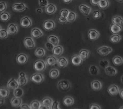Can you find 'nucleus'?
I'll list each match as a JSON object with an SVG mask.
<instances>
[{"mask_svg":"<svg viewBox=\"0 0 123 109\" xmlns=\"http://www.w3.org/2000/svg\"><path fill=\"white\" fill-rule=\"evenodd\" d=\"M25 5L23 3L15 4L12 6V9L14 11L16 12H21L24 11L26 9Z\"/></svg>","mask_w":123,"mask_h":109,"instance_id":"obj_24","label":"nucleus"},{"mask_svg":"<svg viewBox=\"0 0 123 109\" xmlns=\"http://www.w3.org/2000/svg\"><path fill=\"white\" fill-rule=\"evenodd\" d=\"M32 36L35 38H39L43 35V33L40 29L37 28L33 29L31 32Z\"/></svg>","mask_w":123,"mask_h":109,"instance_id":"obj_26","label":"nucleus"},{"mask_svg":"<svg viewBox=\"0 0 123 109\" xmlns=\"http://www.w3.org/2000/svg\"><path fill=\"white\" fill-rule=\"evenodd\" d=\"M109 2L108 0H102L100 1L98 6L101 9H106L109 6Z\"/></svg>","mask_w":123,"mask_h":109,"instance_id":"obj_36","label":"nucleus"},{"mask_svg":"<svg viewBox=\"0 0 123 109\" xmlns=\"http://www.w3.org/2000/svg\"><path fill=\"white\" fill-rule=\"evenodd\" d=\"M24 44L28 49H33L35 47V41L31 37H26L24 39Z\"/></svg>","mask_w":123,"mask_h":109,"instance_id":"obj_8","label":"nucleus"},{"mask_svg":"<svg viewBox=\"0 0 123 109\" xmlns=\"http://www.w3.org/2000/svg\"><path fill=\"white\" fill-rule=\"evenodd\" d=\"M60 104L58 101H55L53 102V104L51 107V109H60Z\"/></svg>","mask_w":123,"mask_h":109,"instance_id":"obj_47","label":"nucleus"},{"mask_svg":"<svg viewBox=\"0 0 123 109\" xmlns=\"http://www.w3.org/2000/svg\"><path fill=\"white\" fill-rule=\"evenodd\" d=\"M6 5L5 2L0 3V12H3L6 9Z\"/></svg>","mask_w":123,"mask_h":109,"instance_id":"obj_48","label":"nucleus"},{"mask_svg":"<svg viewBox=\"0 0 123 109\" xmlns=\"http://www.w3.org/2000/svg\"><path fill=\"white\" fill-rule=\"evenodd\" d=\"M100 1H102V0H100Z\"/></svg>","mask_w":123,"mask_h":109,"instance_id":"obj_63","label":"nucleus"},{"mask_svg":"<svg viewBox=\"0 0 123 109\" xmlns=\"http://www.w3.org/2000/svg\"><path fill=\"white\" fill-rule=\"evenodd\" d=\"M89 109H100L101 107H100V106L97 104H92L90 105Z\"/></svg>","mask_w":123,"mask_h":109,"instance_id":"obj_50","label":"nucleus"},{"mask_svg":"<svg viewBox=\"0 0 123 109\" xmlns=\"http://www.w3.org/2000/svg\"><path fill=\"white\" fill-rule=\"evenodd\" d=\"M45 46L48 50L50 51H52L55 47V46L53 44H52V43H51L50 42H49L48 41L45 43Z\"/></svg>","mask_w":123,"mask_h":109,"instance_id":"obj_44","label":"nucleus"},{"mask_svg":"<svg viewBox=\"0 0 123 109\" xmlns=\"http://www.w3.org/2000/svg\"><path fill=\"white\" fill-rule=\"evenodd\" d=\"M63 1H64V3H65L66 4H68L72 1V0H63Z\"/></svg>","mask_w":123,"mask_h":109,"instance_id":"obj_58","label":"nucleus"},{"mask_svg":"<svg viewBox=\"0 0 123 109\" xmlns=\"http://www.w3.org/2000/svg\"><path fill=\"white\" fill-rule=\"evenodd\" d=\"M69 13V11L67 9H63V10H62L61 12H60L61 17L67 18V16H68Z\"/></svg>","mask_w":123,"mask_h":109,"instance_id":"obj_45","label":"nucleus"},{"mask_svg":"<svg viewBox=\"0 0 123 109\" xmlns=\"http://www.w3.org/2000/svg\"><path fill=\"white\" fill-rule=\"evenodd\" d=\"M45 50L43 48H38L37 49H36L35 52V55L38 57H44L45 55Z\"/></svg>","mask_w":123,"mask_h":109,"instance_id":"obj_37","label":"nucleus"},{"mask_svg":"<svg viewBox=\"0 0 123 109\" xmlns=\"http://www.w3.org/2000/svg\"><path fill=\"white\" fill-rule=\"evenodd\" d=\"M121 82H122V84H123V75L121 77Z\"/></svg>","mask_w":123,"mask_h":109,"instance_id":"obj_60","label":"nucleus"},{"mask_svg":"<svg viewBox=\"0 0 123 109\" xmlns=\"http://www.w3.org/2000/svg\"><path fill=\"white\" fill-rule=\"evenodd\" d=\"M99 65L101 67L105 68L109 65V62L106 59H101L99 62Z\"/></svg>","mask_w":123,"mask_h":109,"instance_id":"obj_42","label":"nucleus"},{"mask_svg":"<svg viewBox=\"0 0 123 109\" xmlns=\"http://www.w3.org/2000/svg\"><path fill=\"white\" fill-rule=\"evenodd\" d=\"M20 108L21 109H30V107L27 104H24L21 105V106H20Z\"/></svg>","mask_w":123,"mask_h":109,"instance_id":"obj_53","label":"nucleus"},{"mask_svg":"<svg viewBox=\"0 0 123 109\" xmlns=\"http://www.w3.org/2000/svg\"><path fill=\"white\" fill-rule=\"evenodd\" d=\"M113 63L116 65H121L123 63V58L119 56H116L113 58Z\"/></svg>","mask_w":123,"mask_h":109,"instance_id":"obj_35","label":"nucleus"},{"mask_svg":"<svg viewBox=\"0 0 123 109\" xmlns=\"http://www.w3.org/2000/svg\"><path fill=\"white\" fill-rule=\"evenodd\" d=\"M55 27V23L52 20H47L43 24V27L46 31L52 30L54 29Z\"/></svg>","mask_w":123,"mask_h":109,"instance_id":"obj_15","label":"nucleus"},{"mask_svg":"<svg viewBox=\"0 0 123 109\" xmlns=\"http://www.w3.org/2000/svg\"><path fill=\"white\" fill-rule=\"evenodd\" d=\"M64 50V48L62 46L57 45L54 47L52 52L54 55L58 57L63 54Z\"/></svg>","mask_w":123,"mask_h":109,"instance_id":"obj_22","label":"nucleus"},{"mask_svg":"<svg viewBox=\"0 0 123 109\" xmlns=\"http://www.w3.org/2000/svg\"><path fill=\"white\" fill-rule=\"evenodd\" d=\"M113 51V49L110 47L106 46H101L97 49V52L101 56H106L110 54Z\"/></svg>","mask_w":123,"mask_h":109,"instance_id":"obj_1","label":"nucleus"},{"mask_svg":"<svg viewBox=\"0 0 123 109\" xmlns=\"http://www.w3.org/2000/svg\"><path fill=\"white\" fill-rule=\"evenodd\" d=\"M20 24H21L22 27L26 28L30 27L32 25L31 20L28 17H25L23 18L21 20Z\"/></svg>","mask_w":123,"mask_h":109,"instance_id":"obj_19","label":"nucleus"},{"mask_svg":"<svg viewBox=\"0 0 123 109\" xmlns=\"http://www.w3.org/2000/svg\"><path fill=\"white\" fill-rule=\"evenodd\" d=\"M7 87H0V97L6 99L8 97L9 94V91Z\"/></svg>","mask_w":123,"mask_h":109,"instance_id":"obj_18","label":"nucleus"},{"mask_svg":"<svg viewBox=\"0 0 123 109\" xmlns=\"http://www.w3.org/2000/svg\"><path fill=\"white\" fill-rule=\"evenodd\" d=\"M24 94V91L20 87H17L13 91V94L14 97L21 98Z\"/></svg>","mask_w":123,"mask_h":109,"instance_id":"obj_33","label":"nucleus"},{"mask_svg":"<svg viewBox=\"0 0 123 109\" xmlns=\"http://www.w3.org/2000/svg\"><path fill=\"white\" fill-rule=\"evenodd\" d=\"M117 1H118V2H119V3H122V2H123V0H116Z\"/></svg>","mask_w":123,"mask_h":109,"instance_id":"obj_59","label":"nucleus"},{"mask_svg":"<svg viewBox=\"0 0 123 109\" xmlns=\"http://www.w3.org/2000/svg\"><path fill=\"white\" fill-rule=\"evenodd\" d=\"M105 69V72L106 74L109 76H115L117 73V69L113 66L108 65Z\"/></svg>","mask_w":123,"mask_h":109,"instance_id":"obj_10","label":"nucleus"},{"mask_svg":"<svg viewBox=\"0 0 123 109\" xmlns=\"http://www.w3.org/2000/svg\"><path fill=\"white\" fill-rule=\"evenodd\" d=\"M88 37L92 40H96L98 39L100 35L99 33L94 29H92L89 31L88 33Z\"/></svg>","mask_w":123,"mask_h":109,"instance_id":"obj_6","label":"nucleus"},{"mask_svg":"<svg viewBox=\"0 0 123 109\" xmlns=\"http://www.w3.org/2000/svg\"><path fill=\"white\" fill-rule=\"evenodd\" d=\"M58 59L54 56H51L47 57L46 63L48 65L52 66L58 63Z\"/></svg>","mask_w":123,"mask_h":109,"instance_id":"obj_20","label":"nucleus"},{"mask_svg":"<svg viewBox=\"0 0 123 109\" xmlns=\"http://www.w3.org/2000/svg\"><path fill=\"white\" fill-rule=\"evenodd\" d=\"M101 13L99 11H98V10H96V11H94L93 13V17L94 19H99L100 16H101Z\"/></svg>","mask_w":123,"mask_h":109,"instance_id":"obj_46","label":"nucleus"},{"mask_svg":"<svg viewBox=\"0 0 123 109\" xmlns=\"http://www.w3.org/2000/svg\"><path fill=\"white\" fill-rule=\"evenodd\" d=\"M39 4L42 7L46 6L48 5V1L47 0H39Z\"/></svg>","mask_w":123,"mask_h":109,"instance_id":"obj_49","label":"nucleus"},{"mask_svg":"<svg viewBox=\"0 0 123 109\" xmlns=\"http://www.w3.org/2000/svg\"><path fill=\"white\" fill-rule=\"evenodd\" d=\"M39 109H50V108L49 107H47V106L42 104L40 105Z\"/></svg>","mask_w":123,"mask_h":109,"instance_id":"obj_54","label":"nucleus"},{"mask_svg":"<svg viewBox=\"0 0 123 109\" xmlns=\"http://www.w3.org/2000/svg\"><path fill=\"white\" fill-rule=\"evenodd\" d=\"M37 12L38 13H42V10L40 8H37Z\"/></svg>","mask_w":123,"mask_h":109,"instance_id":"obj_57","label":"nucleus"},{"mask_svg":"<svg viewBox=\"0 0 123 109\" xmlns=\"http://www.w3.org/2000/svg\"><path fill=\"white\" fill-rule=\"evenodd\" d=\"M119 94H120V97L123 99V89H122V90H120Z\"/></svg>","mask_w":123,"mask_h":109,"instance_id":"obj_56","label":"nucleus"},{"mask_svg":"<svg viewBox=\"0 0 123 109\" xmlns=\"http://www.w3.org/2000/svg\"><path fill=\"white\" fill-rule=\"evenodd\" d=\"M8 36V33L7 31L5 30V29H1L0 31V39H4L7 38Z\"/></svg>","mask_w":123,"mask_h":109,"instance_id":"obj_43","label":"nucleus"},{"mask_svg":"<svg viewBox=\"0 0 123 109\" xmlns=\"http://www.w3.org/2000/svg\"><path fill=\"white\" fill-rule=\"evenodd\" d=\"M121 36L118 34H114L110 38V41L113 43H119L121 40Z\"/></svg>","mask_w":123,"mask_h":109,"instance_id":"obj_31","label":"nucleus"},{"mask_svg":"<svg viewBox=\"0 0 123 109\" xmlns=\"http://www.w3.org/2000/svg\"><path fill=\"white\" fill-rule=\"evenodd\" d=\"M112 23L113 24L121 25L123 24V18L120 16H114L112 18Z\"/></svg>","mask_w":123,"mask_h":109,"instance_id":"obj_25","label":"nucleus"},{"mask_svg":"<svg viewBox=\"0 0 123 109\" xmlns=\"http://www.w3.org/2000/svg\"><path fill=\"white\" fill-rule=\"evenodd\" d=\"M119 109H123V106H122V107H120Z\"/></svg>","mask_w":123,"mask_h":109,"instance_id":"obj_61","label":"nucleus"},{"mask_svg":"<svg viewBox=\"0 0 123 109\" xmlns=\"http://www.w3.org/2000/svg\"><path fill=\"white\" fill-rule=\"evenodd\" d=\"M79 55L81 57V58L82 59L83 61H85L89 57V51L87 50H86V49L82 50L80 51Z\"/></svg>","mask_w":123,"mask_h":109,"instance_id":"obj_32","label":"nucleus"},{"mask_svg":"<svg viewBox=\"0 0 123 109\" xmlns=\"http://www.w3.org/2000/svg\"><path fill=\"white\" fill-rule=\"evenodd\" d=\"M19 77L17 80L18 83L20 86H23L25 85L28 82V79L26 74L24 72L19 73Z\"/></svg>","mask_w":123,"mask_h":109,"instance_id":"obj_5","label":"nucleus"},{"mask_svg":"<svg viewBox=\"0 0 123 109\" xmlns=\"http://www.w3.org/2000/svg\"><path fill=\"white\" fill-rule=\"evenodd\" d=\"M48 41L56 46L58 45L59 43V39L55 35H50L48 38Z\"/></svg>","mask_w":123,"mask_h":109,"instance_id":"obj_30","label":"nucleus"},{"mask_svg":"<svg viewBox=\"0 0 123 109\" xmlns=\"http://www.w3.org/2000/svg\"><path fill=\"white\" fill-rule=\"evenodd\" d=\"M31 80L37 84H40L43 82L44 77L42 74L37 73L33 75L31 77Z\"/></svg>","mask_w":123,"mask_h":109,"instance_id":"obj_3","label":"nucleus"},{"mask_svg":"<svg viewBox=\"0 0 123 109\" xmlns=\"http://www.w3.org/2000/svg\"><path fill=\"white\" fill-rule=\"evenodd\" d=\"M59 20L60 22L61 23H62V24H65V23H66L67 22H68L67 18L63 17H60L59 18Z\"/></svg>","mask_w":123,"mask_h":109,"instance_id":"obj_51","label":"nucleus"},{"mask_svg":"<svg viewBox=\"0 0 123 109\" xmlns=\"http://www.w3.org/2000/svg\"><path fill=\"white\" fill-rule=\"evenodd\" d=\"M79 10L82 13L86 16L89 15L92 11L90 6L85 5H81L79 6Z\"/></svg>","mask_w":123,"mask_h":109,"instance_id":"obj_9","label":"nucleus"},{"mask_svg":"<svg viewBox=\"0 0 123 109\" xmlns=\"http://www.w3.org/2000/svg\"><path fill=\"white\" fill-rule=\"evenodd\" d=\"M53 103V101L52 98L49 97H45L42 100V104L47 107H49L50 108V109H51V107H52Z\"/></svg>","mask_w":123,"mask_h":109,"instance_id":"obj_28","label":"nucleus"},{"mask_svg":"<svg viewBox=\"0 0 123 109\" xmlns=\"http://www.w3.org/2000/svg\"><path fill=\"white\" fill-rule=\"evenodd\" d=\"M91 87L95 91H98L100 90L102 85L101 83L98 80H95L91 83Z\"/></svg>","mask_w":123,"mask_h":109,"instance_id":"obj_17","label":"nucleus"},{"mask_svg":"<svg viewBox=\"0 0 123 109\" xmlns=\"http://www.w3.org/2000/svg\"><path fill=\"white\" fill-rule=\"evenodd\" d=\"M63 104L66 106H71L74 104V98L71 96H66L63 99Z\"/></svg>","mask_w":123,"mask_h":109,"instance_id":"obj_27","label":"nucleus"},{"mask_svg":"<svg viewBox=\"0 0 123 109\" xmlns=\"http://www.w3.org/2000/svg\"><path fill=\"white\" fill-rule=\"evenodd\" d=\"M110 31L113 34H118L123 31V27L121 25L112 24L110 27Z\"/></svg>","mask_w":123,"mask_h":109,"instance_id":"obj_13","label":"nucleus"},{"mask_svg":"<svg viewBox=\"0 0 123 109\" xmlns=\"http://www.w3.org/2000/svg\"><path fill=\"white\" fill-rule=\"evenodd\" d=\"M19 86L17 80L13 78L10 79L7 84V87L9 89L15 90V88L18 87Z\"/></svg>","mask_w":123,"mask_h":109,"instance_id":"obj_12","label":"nucleus"},{"mask_svg":"<svg viewBox=\"0 0 123 109\" xmlns=\"http://www.w3.org/2000/svg\"><path fill=\"white\" fill-rule=\"evenodd\" d=\"M10 18L9 14L7 12H3L0 15V19L2 21L6 22L8 21Z\"/></svg>","mask_w":123,"mask_h":109,"instance_id":"obj_41","label":"nucleus"},{"mask_svg":"<svg viewBox=\"0 0 123 109\" xmlns=\"http://www.w3.org/2000/svg\"><path fill=\"white\" fill-rule=\"evenodd\" d=\"M56 11V7L52 4H48L45 8L46 12L49 14H52L54 13Z\"/></svg>","mask_w":123,"mask_h":109,"instance_id":"obj_29","label":"nucleus"},{"mask_svg":"<svg viewBox=\"0 0 123 109\" xmlns=\"http://www.w3.org/2000/svg\"><path fill=\"white\" fill-rule=\"evenodd\" d=\"M57 63L59 67L61 68H64L68 65V61L65 57H61L59 58Z\"/></svg>","mask_w":123,"mask_h":109,"instance_id":"obj_21","label":"nucleus"},{"mask_svg":"<svg viewBox=\"0 0 123 109\" xmlns=\"http://www.w3.org/2000/svg\"><path fill=\"white\" fill-rule=\"evenodd\" d=\"M60 74V71L57 69H53L49 72V76L52 79H56Z\"/></svg>","mask_w":123,"mask_h":109,"instance_id":"obj_38","label":"nucleus"},{"mask_svg":"<svg viewBox=\"0 0 123 109\" xmlns=\"http://www.w3.org/2000/svg\"><path fill=\"white\" fill-rule=\"evenodd\" d=\"M83 60L78 55H74L71 58V63L74 65H80L82 63Z\"/></svg>","mask_w":123,"mask_h":109,"instance_id":"obj_14","label":"nucleus"},{"mask_svg":"<svg viewBox=\"0 0 123 109\" xmlns=\"http://www.w3.org/2000/svg\"><path fill=\"white\" fill-rule=\"evenodd\" d=\"M5 99L4 98H3L2 97H0V106H2L5 103Z\"/></svg>","mask_w":123,"mask_h":109,"instance_id":"obj_55","label":"nucleus"},{"mask_svg":"<svg viewBox=\"0 0 123 109\" xmlns=\"http://www.w3.org/2000/svg\"><path fill=\"white\" fill-rule=\"evenodd\" d=\"M89 72L93 76H95V75H97L98 74L99 71V69L97 67V66H96V65H91L90 67L89 68Z\"/></svg>","mask_w":123,"mask_h":109,"instance_id":"obj_34","label":"nucleus"},{"mask_svg":"<svg viewBox=\"0 0 123 109\" xmlns=\"http://www.w3.org/2000/svg\"><path fill=\"white\" fill-rule=\"evenodd\" d=\"M22 99L20 98L14 97L11 100V104L12 107H19L22 105Z\"/></svg>","mask_w":123,"mask_h":109,"instance_id":"obj_23","label":"nucleus"},{"mask_svg":"<svg viewBox=\"0 0 123 109\" xmlns=\"http://www.w3.org/2000/svg\"><path fill=\"white\" fill-rule=\"evenodd\" d=\"M7 31L9 34L14 35L18 32L17 27L14 24H9L7 27Z\"/></svg>","mask_w":123,"mask_h":109,"instance_id":"obj_16","label":"nucleus"},{"mask_svg":"<svg viewBox=\"0 0 123 109\" xmlns=\"http://www.w3.org/2000/svg\"><path fill=\"white\" fill-rule=\"evenodd\" d=\"M107 92L111 95L114 96L117 95L119 93L120 89L118 86L116 85H112L108 88Z\"/></svg>","mask_w":123,"mask_h":109,"instance_id":"obj_7","label":"nucleus"},{"mask_svg":"<svg viewBox=\"0 0 123 109\" xmlns=\"http://www.w3.org/2000/svg\"><path fill=\"white\" fill-rule=\"evenodd\" d=\"M58 86L60 90L66 91L69 90L70 87V84L69 82L67 80H62L58 82Z\"/></svg>","mask_w":123,"mask_h":109,"instance_id":"obj_4","label":"nucleus"},{"mask_svg":"<svg viewBox=\"0 0 123 109\" xmlns=\"http://www.w3.org/2000/svg\"><path fill=\"white\" fill-rule=\"evenodd\" d=\"M46 65L45 62L42 60L37 61L34 65V67L37 71L43 72L46 69Z\"/></svg>","mask_w":123,"mask_h":109,"instance_id":"obj_2","label":"nucleus"},{"mask_svg":"<svg viewBox=\"0 0 123 109\" xmlns=\"http://www.w3.org/2000/svg\"><path fill=\"white\" fill-rule=\"evenodd\" d=\"M91 3L94 6H98L100 0H90Z\"/></svg>","mask_w":123,"mask_h":109,"instance_id":"obj_52","label":"nucleus"},{"mask_svg":"<svg viewBox=\"0 0 123 109\" xmlns=\"http://www.w3.org/2000/svg\"><path fill=\"white\" fill-rule=\"evenodd\" d=\"M76 18V14L74 12H69L68 16L67 17V21L68 22H74Z\"/></svg>","mask_w":123,"mask_h":109,"instance_id":"obj_39","label":"nucleus"},{"mask_svg":"<svg viewBox=\"0 0 123 109\" xmlns=\"http://www.w3.org/2000/svg\"><path fill=\"white\" fill-rule=\"evenodd\" d=\"M28 61V57L24 54H20L16 57V62L19 64H24Z\"/></svg>","mask_w":123,"mask_h":109,"instance_id":"obj_11","label":"nucleus"},{"mask_svg":"<svg viewBox=\"0 0 123 109\" xmlns=\"http://www.w3.org/2000/svg\"><path fill=\"white\" fill-rule=\"evenodd\" d=\"M42 104L40 102L37 100H34L33 101L30 105V109H39L40 105Z\"/></svg>","mask_w":123,"mask_h":109,"instance_id":"obj_40","label":"nucleus"},{"mask_svg":"<svg viewBox=\"0 0 123 109\" xmlns=\"http://www.w3.org/2000/svg\"><path fill=\"white\" fill-rule=\"evenodd\" d=\"M1 30V26H0V31Z\"/></svg>","mask_w":123,"mask_h":109,"instance_id":"obj_62","label":"nucleus"}]
</instances>
